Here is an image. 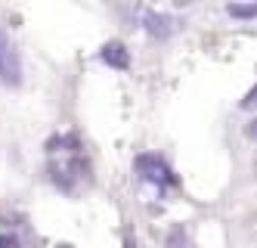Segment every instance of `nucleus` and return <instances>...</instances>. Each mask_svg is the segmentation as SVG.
<instances>
[{
	"instance_id": "7ed1b4c3",
	"label": "nucleus",
	"mask_w": 257,
	"mask_h": 248,
	"mask_svg": "<svg viewBox=\"0 0 257 248\" xmlns=\"http://www.w3.org/2000/svg\"><path fill=\"white\" fill-rule=\"evenodd\" d=\"M229 13H235V16H251L254 7H229Z\"/></svg>"
},
{
	"instance_id": "f03ea898",
	"label": "nucleus",
	"mask_w": 257,
	"mask_h": 248,
	"mask_svg": "<svg viewBox=\"0 0 257 248\" xmlns=\"http://www.w3.org/2000/svg\"><path fill=\"white\" fill-rule=\"evenodd\" d=\"M102 59L108 65H115V68H127V50H124V44H118V41L105 44L102 47Z\"/></svg>"
},
{
	"instance_id": "f257e3e1",
	"label": "nucleus",
	"mask_w": 257,
	"mask_h": 248,
	"mask_svg": "<svg viewBox=\"0 0 257 248\" xmlns=\"http://www.w3.org/2000/svg\"><path fill=\"white\" fill-rule=\"evenodd\" d=\"M22 78V65H19V53H16V47L10 44V37L0 31V81L4 84H19Z\"/></svg>"
}]
</instances>
